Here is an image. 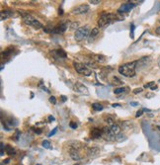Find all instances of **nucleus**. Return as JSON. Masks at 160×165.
<instances>
[{"mask_svg": "<svg viewBox=\"0 0 160 165\" xmlns=\"http://www.w3.org/2000/svg\"><path fill=\"white\" fill-rule=\"evenodd\" d=\"M136 61H133V62H127L124 63L119 67V72L125 77H133L136 73Z\"/></svg>", "mask_w": 160, "mask_h": 165, "instance_id": "nucleus-1", "label": "nucleus"}, {"mask_svg": "<svg viewBox=\"0 0 160 165\" xmlns=\"http://www.w3.org/2000/svg\"><path fill=\"white\" fill-rule=\"evenodd\" d=\"M117 19V15L113 13H107L104 12L100 15L99 20H98V27L99 28H105L108 25H110L112 22H114Z\"/></svg>", "mask_w": 160, "mask_h": 165, "instance_id": "nucleus-2", "label": "nucleus"}, {"mask_svg": "<svg viewBox=\"0 0 160 165\" xmlns=\"http://www.w3.org/2000/svg\"><path fill=\"white\" fill-rule=\"evenodd\" d=\"M90 28L88 25L86 26H82V27H79V29H77L75 31L74 34V39L76 42H82L83 40H85L86 38H88L90 36Z\"/></svg>", "mask_w": 160, "mask_h": 165, "instance_id": "nucleus-3", "label": "nucleus"}, {"mask_svg": "<svg viewBox=\"0 0 160 165\" xmlns=\"http://www.w3.org/2000/svg\"><path fill=\"white\" fill-rule=\"evenodd\" d=\"M23 16V22L28 25V26H31L34 27L35 29H41L43 28V24L38 19H36L35 17H33L30 14H27V13H22Z\"/></svg>", "mask_w": 160, "mask_h": 165, "instance_id": "nucleus-4", "label": "nucleus"}, {"mask_svg": "<svg viewBox=\"0 0 160 165\" xmlns=\"http://www.w3.org/2000/svg\"><path fill=\"white\" fill-rule=\"evenodd\" d=\"M73 66L75 70H76V72L81 74L83 76H90L92 71L89 67H87L84 63H81V62H77V61H74L73 62Z\"/></svg>", "mask_w": 160, "mask_h": 165, "instance_id": "nucleus-5", "label": "nucleus"}, {"mask_svg": "<svg viewBox=\"0 0 160 165\" xmlns=\"http://www.w3.org/2000/svg\"><path fill=\"white\" fill-rule=\"evenodd\" d=\"M89 10H90L89 5H87V4H81V5H78L74 8V9L72 10V14H74V15L85 14Z\"/></svg>", "mask_w": 160, "mask_h": 165, "instance_id": "nucleus-6", "label": "nucleus"}, {"mask_svg": "<svg viewBox=\"0 0 160 165\" xmlns=\"http://www.w3.org/2000/svg\"><path fill=\"white\" fill-rule=\"evenodd\" d=\"M73 90L76 92V93H79V94H85L87 95L88 93V88L84 85V84L82 83H80V82H76L74 84V86H73Z\"/></svg>", "mask_w": 160, "mask_h": 165, "instance_id": "nucleus-7", "label": "nucleus"}, {"mask_svg": "<svg viewBox=\"0 0 160 165\" xmlns=\"http://www.w3.org/2000/svg\"><path fill=\"white\" fill-rule=\"evenodd\" d=\"M133 7H134V4L133 2L124 3V4H122L121 7L119 8V12H120V13H125V12H129Z\"/></svg>", "mask_w": 160, "mask_h": 165, "instance_id": "nucleus-8", "label": "nucleus"}, {"mask_svg": "<svg viewBox=\"0 0 160 165\" xmlns=\"http://www.w3.org/2000/svg\"><path fill=\"white\" fill-rule=\"evenodd\" d=\"M103 130V137H105V138L107 139L109 141H115V137L112 134L111 130H110V128H108V127H105V128L102 130Z\"/></svg>", "mask_w": 160, "mask_h": 165, "instance_id": "nucleus-9", "label": "nucleus"}, {"mask_svg": "<svg viewBox=\"0 0 160 165\" xmlns=\"http://www.w3.org/2000/svg\"><path fill=\"white\" fill-rule=\"evenodd\" d=\"M84 64H85L87 67L89 66V67H92V68H97V67H98V63H97L95 61L92 60L90 57L85 58V61H84Z\"/></svg>", "mask_w": 160, "mask_h": 165, "instance_id": "nucleus-10", "label": "nucleus"}, {"mask_svg": "<svg viewBox=\"0 0 160 165\" xmlns=\"http://www.w3.org/2000/svg\"><path fill=\"white\" fill-rule=\"evenodd\" d=\"M70 157L72 158L73 160H76V161H78V160L82 159V155L80 154L79 150L77 149H70Z\"/></svg>", "mask_w": 160, "mask_h": 165, "instance_id": "nucleus-11", "label": "nucleus"}, {"mask_svg": "<svg viewBox=\"0 0 160 165\" xmlns=\"http://www.w3.org/2000/svg\"><path fill=\"white\" fill-rule=\"evenodd\" d=\"M110 130H111V133L112 134L114 135V137H117L118 134H121V130H122V128L119 126V125H116V124H114L110 127Z\"/></svg>", "mask_w": 160, "mask_h": 165, "instance_id": "nucleus-12", "label": "nucleus"}, {"mask_svg": "<svg viewBox=\"0 0 160 165\" xmlns=\"http://www.w3.org/2000/svg\"><path fill=\"white\" fill-rule=\"evenodd\" d=\"M91 137L92 138H100L103 137V130H101L100 129H93L91 130Z\"/></svg>", "mask_w": 160, "mask_h": 165, "instance_id": "nucleus-13", "label": "nucleus"}, {"mask_svg": "<svg viewBox=\"0 0 160 165\" xmlns=\"http://www.w3.org/2000/svg\"><path fill=\"white\" fill-rule=\"evenodd\" d=\"M90 57L93 61H95L97 63H104L106 61V57L104 56H100V54H91Z\"/></svg>", "mask_w": 160, "mask_h": 165, "instance_id": "nucleus-14", "label": "nucleus"}, {"mask_svg": "<svg viewBox=\"0 0 160 165\" xmlns=\"http://www.w3.org/2000/svg\"><path fill=\"white\" fill-rule=\"evenodd\" d=\"M66 28H67V24H60V26H56V27H54L53 28V33L54 34H60V33H64L65 30H66Z\"/></svg>", "mask_w": 160, "mask_h": 165, "instance_id": "nucleus-15", "label": "nucleus"}, {"mask_svg": "<svg viewBox=\"0 0 160 165\" xmlns=\"http://www.w3.org/2000/svg\"><path fill=\"white\" fill-rule=\"evenodd\" d=\"M13 15H14L13 12H11L9 10H3L1 11V20H6L7 18H9V17Z\"/></svg>", "mask_w": 160, "mask_h": 165, "instance_id": "nucleus-16", "label": "nucleus"}, {"mask_svg": "<svg viewBox=\"0 0 160 165\" xmlns=\"http://www.w3.org/2000/svg\"><path fill=\"white\" fill-rule=\"evenodd\" d=\"M99 35V28H93L90 32V36H89V41H92L93 39Z\"/></svg>", "mask_w": 160, "mask_h": 165, "instance_id": "nucleus-17", "label": "nucleus"}, {"mask_svg": "<svg viewBox=\"0 0 160 165\" xmlns=\"http://www.w3.org/2000/svg\"><path fill=\"white\" fill-rule=\"evenodd\" d=\"M87 153L89 156H96L100 153V150L98 148H96V147H92V148H89L87 150Z\"/></svg>", "mask_w": 160, "mask_h": 165, "instance_id": "nucleus-18", "label": "nucleus"}, {"mask_svg": "<svg viewBox=\"0 0 160 165\" xmlns=\"http://www.w3.org/2000/svg\"><path fill=\"white\" fill-rule=\"evenodd\" d=\"M5 150H6V153L9 154V155L15 154V149H14L11 145H7L5 146Z\"/></svg>", "mask_w": 160, "mask_h": 165, "instance_id": "nucleus-19", "label": "nucleus"}, {"mask_svg": "<svg viewBox=\"0 0 160 165\" xmlns=\"http://www.w3.org/2000/svg\"><path fill=\"white\" fill-rule=\"evenodd\" d=\"M103 108H104L103 106L101 104H99V103H93V104H92V109L95 110V111H102Z\"/></svg>", "mask_w": 160, "mask_h": 165, "instance_id": "nucleus-20", "label": "nucleus"}, {"mask_svg": "<svg viewBox=\"0 0 160 165\" xmlns=\"http://www.w3.org/2000/svg\"><path fill=\"white\" fill-rule=\"evenodd\" d=\"M56 53H57V56L60 57V58H65L66 57V53L64 52V50H56Z\"/></svg>", "mask_w": 160, "mask_h": 165, "instance_id": "nucleus-21", "label": "nucleus"}, {"mask_svg": "<svg viewBox=\"0 0 160 165\" xmlns=\"http://www.w3.org/2000/svg\"><path fill=\"white\" fill-rule=\"evenodd\" d=\"M125 89H128V88H124V87L116 88V89L114 90V93H115V94H121V93H124L125 91Z\"/></svg>", "mask_w": 160, "mask_h": 165, "instance_id": "nucleus-22", "label": "nucleus"}, {"mask_svg": "<svg viewBox=\"0 0 160 165\" xmlns=\"http://www.w3.org/2000/svg\"><path fill=\"white\" fill-rule=\"evenodd\" d=\"M145 88H150L151 90H155L157 88V86L155 85V83L154 82H150L149 84H146V85L144 86Z\"/></svg>", "mask_w": 160, "mask_h": 165, "instance_id": "nucleus-23", "label": "nucleus"}, {"mask_svg": "<svg viewBox=\"0 0 160 165\" xmlns=\"http://www.w3.org/2000/svg\"><path fill=\"white\" fill-rule=\"evenodd\" d=\"M42 145H43V147H45V148H47V149L50 148V142L49 141H44L43 143H42Z\"/></svg>", "mask_w": 160, "mask_h": 165, "instance_id": "nucleus-24", "label": "nucleus"}, {"mask_svg": "<svg viewBox=\"0 0 160 165\" xmlns=\"http://www.w3.org/2000/svg\"><path fill=\"white\" fill-rule=\"evenodd\" d=\"M125 139V135L124 134H118L117 137L115 138V141H119V142H121V141H123Z\"/></svg>", "mask_w": 160, "mask_h": 165, "instance_id": "nucleus-25", "label": "nucleus"}, {"mask_svg": "<svg viewBox=\"0 0 160 165\" xmlns=\"http://www.w3.org/2000/svg\"><path fill=\"white\" fill-rule=\"evenodd\" d=\"M105 122H106L107 123V124L108 125H114V120H113V118H111V117H106V118H105Z\"/></svg>", "mask_w": 160, "mask_h": 165, "instance_id": "nucleus-26", "label": "nucleus"}, {"mask_svg": "<svg viewBox=\"0 0 160 165\" xmlns=\"http://www.w3.org/2000/svg\"><path fill=\"white\" fill-rule=\"evenodd\" d=\"M78 26H79V23H78V22H76V23H72V24L70 25L71 29H76V30H77V29H79Z\"/></svg>", "mask_w": 160, "mask_h": 165, "instance_id": "nucleus-27", "label": "nucleus"}, {"mask_svg": "<svg viewBox=\"0 0 160 165\" xmlns=\"http://www.w3.org/2000/svg\"><path fill=\"white\" fill-rule=\"evenodd\" d=\"M49 102L56 105V97H54V96H50V97H49Z\"/></svg>", "mask_w": 160, "mask_h": 165, "instance_id": "nucleus-28", "label": "nucleus"}, {"mask_svg": "<svg viewBox=\"0 0 160 165\" xmlns=\"http://www.w3.org/2000/svg\"><path fill=\"white\" fill-rule=\"evenodd\" d=\"M113 81L115 84H122V81L118 77H113Z\"/></svg>", "mask_w": 160, "mask_h": 165, "instance_id": "nucleus-29", "label": "nucleus"}, {"mask_svg": "<svg viewBox=\"0 0 160 165\" xmlns=\"http://www.w3.org/2000/svg\"><path fill=\"white\" fill-rule=\"evenodd\" d=\"M69 126H70V128H72V129H76L77 128V124H76V123H74V122H71L69 124Z\"/></svg>", "mask_w": 160, "mask_h": 165, "instance_id": "nucleus-30", "label": "nucleus"}, {"mask_svg": "<svg viewBox=\"0 0 160 165\" xmlns=\"http://www.w3.org/2000/svg\"><path fill=\"white\" fill-rule=\"evenodd\" d=\"M142 113H144V110H140V111H137V113H136V118H138V117H140V116L142 115Z\"/></svg>", "mask_w": 160, "mask_h": 165, "instance_id": "nucleus-31", "label": "nucleus"}, {"mask_svg": "<svg viewBox=\"0 0 160 165\" xmlns=\"http://www.w3.org/2000/svg\"><path fill=\"white\" fill-rule=\"evenodd\" d=\"M89 2L92 3V4H99V3H101L100 0H90Z\"/></svg>", "mask_w": 160, "mask_h": 165, "instance_id": "nucleus-32", "label": "nucleus"}, {"mask_svg": "<svg viewBox=\"0 0 160 165\" xmlns=\"http://www.w3.org/2000/svg\"><path fill=\"white\" fill-rule=\"evenodd\" d=\"M140 92H142V88H137V89L133 91L134 94H137V93H140Z\"/></svg>", "mask_w": 160, "mask_h": 165, "instance_id": "nucleus-33", "label": "nucleus"}, {"mask_svg": "<svg viewBox=\"0 0 160 165\" xmlns=\"http://www.w3.org/2000/svg\"><path fill=\"white\" fill-rule=\"evenodd\" d=\"M4 155V145L1 143V156Z\"/></svg>", "mask_w": 160, "mask_h": 165, "instance_id": "nucleus-34", "label": "nucleus"}, {"mask_svg": "<svg viewBox=\"0 0 160 165\" xmlns=\"http://www.w3.org/2000/svg\"><path fill=\"white\" fill-rule=\"evenodd\" d=\"M155 32H156L157 35H159V36H160V26L156 28V30H155Z\"/></svg>", "mask_w": 160, "mask_h": 165, "instance_id": "nucleus-35", "label": "nucleus"}, {"mask_svg": "<svg viewBox=\"0 0 160 165\" xmlns=\"http://www.w3.org/2000/svg\"><path fill=\"white\" fill-rule=\"evenodd\" d=\"M35 133H37L38 134H42V130H40L39 129H35Z\"/></svg>", "mask_w": 160, "mask_h": 165, "instance_id": "nucleus-36", "label": "nucleus"}, {"mask_svg": "<svg viewBox=\"0 0 160 165\" xmlns=\"http://www.w3.org/2000/svg\"><path fill=\"white\" fill-rule=\"evenodd\" d=\"M56 130H57V129H54V130H53V132H52V133H50V134H49V137H52L53 134H56Z\"/></svg>", "mask_w": 160, "mask_h": 165, "instance_id": "nucleus-37", "label": "nucleus"}, {"mask_svg": "<svg viewBox=\"0 0 160 165\" xmlns=\"http://www.w3.org/2000/svg\"><path fill=\"white\" fill-rule=\"evenodd\" d=\"M49 121H54V118H53V116H49Z\"/></svg>", "mask_w": 160, "mask_h": 165, "instance_id": "nucleus-38", "label": "nucleus"}, {"mask_svg": "<svg viewBox=\"0 0 160 165\" xmlns=\"http://www.w3.org/2000/svg\"><path fill=\"white\" fill-rule=\"evenodd\" d=\"M61 98H62V101H64V102H65V101H66V97H65V96H61Z\"/></svg>", "mask_w": 160, "mask_h": 165, "instance_id": "nucleus-39", "label": "nucleus"}, {"mask_svg": "<svg viewBox=\"0 0 160 165\" xmlns=\"http://www.w3.org/2000/svg\"><path fill=\"white\" fill-rule=\"evenodd\" d=\"M120 104H113V107H120Z\"/></svg>", "mask_w": 160, "mask_h": 165, "instance_id": "nucleus-40", "label": "nucleus"}, {"mask_svg": "<svg viewBox=\"0 0 160 165\" xmlns=\"http://www.w3.org/2000/svg\"><path fill=\"white\" fill-rule=\"evenodd\" d=\"M130 105H133V106H136V105H137V103H136V102H132V103H130Z\"/></svg>", "mask_w": 160, "mask_h": 165, "instance_id": "nucleus-41", "label": "nucleus"}, {"mask_svg": "<svg viewBox=\"0 0 160 165\" xmlns=\"http://www.w3.org/2000/svg\"><path fill=\"white\" fill-rule=\"evenodd\" d=\"M9 161H10L9 159H6V160H4V162H5V163H8V162H9Z\"/></svg>", "mask_w": 160, "mask_h": 165, "instance_id": "nucleus-42", "label": "nucleus"}, {"mask_svg": "<svg viewBox=\"0 0 160 165\" xmlns=\"http://www.w3.org/2000/svg\"><path fill=\"white\" fill-rule=\"evenodd\" d=\"M158 66L160 67V57H159V60H158Z\"/></svg>", "mask_w": 160, "mask_h": 165, "instance_id": "nucleus-43", "label": "nucleus"}, {"mask_svg": "<svg viewBox=\"0 0 160 165\" xmlns=\"http://www.w3.org/2000/svg\"><path fill=\"white\" fill-rule=\"evenodd\" d=\"M37 165H41V164H37Z\"/></svg>", "mask_w": 160, "mask_h": 165, "instance_id": "nucleus-44", "label": "nucleus"}]
</instances>
